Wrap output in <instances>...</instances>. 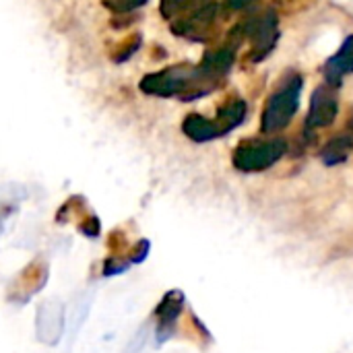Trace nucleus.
I'll list each match as a JSON object with an SVG mask.
<instances>
[{
  "instance_id": "obj_1",
  "label": "nucleus",
  "mask_w": 353,
  "mask_h": 353,
  "mask_svg": "<svg viewBox=\"0 0 353 353\" xmlns=\"http://www.w3.org/2000/svg\"><path fill=\"white\" fill-rule=\"evenodd\" d=\"M304 79L300 74H290L288 81L271 93V97L265 103L263 118H261V132L273 134L281 132L290 126L294 120L298 108H300V93H302Z\"/></svg>"
},
{
  "instance_id": "obj_2",
  "label": "nucleus",
  "mask_w": 353,
  "mask_h": 353,
  "mask_svg": "<svg viewBox=\"0 0 353 353\" xmlns=\"http://www.w3.org/2000/svg\"><path fill=\"white\" fill-rule=\"evenodd\" d=\"M288 143L283 139H269V141H244L236 147L232 161L240 172H263L275 165L285 153Z\"/></svg>"
},
{
  "instance_id": "obj_3",
  "label": "nucleus",
  "mask_w": 353,
  "mask_h": 353,
  "mask_svg": "<svg viewBox=\"0 0 353 353\" xmlns=\"http://www.w3.org/2000/svg\"><path fill=\"white\" fill-rule=\"evenodd\" d=\"M244 35L250 37L252 41V52H250V60L261 62L263 58H267L279 37V29H277V14L275 10H267L263 14L252 17L248 23H244Z\"/></svg>"
},
{
  "instance_id": "obj_4",
  "label": "nucleus",
  "mask_w": 353,
  "mask_h": 353,
  "mask_svg": "<svg viewBox=\"0 0 353 353\" xmlns=\"http://www.w3.org/2000/svg\"><path fill=\"white\" fill-rule=\"evenodd\" d=\"M219 10H221V6L217 2L209 0L207 4L199 6L196 10H192V12H188L184 17L174 19L172 29L178 35H184V37L203 41L207 37V33L213 31V27H215V23L219 19Z\"/></svg>"
},
{
  "instance_id": "obj_5",
  "label": "nucleus",
  "mask_w": 353,
  "mask_h": 353,
  "mask_svg": "<svg viewBox=\"0 0 353 353\" xmlns=\"http://www.w3.org/2000/svg\"><path fill=\"white\" fill-rule=\"evenodd\" d=\"M339 114V99H337V87L323 83L314 89L310 97V110L306 116V128H327L335 122Z\"/></svg>"
},
{
  "instance_id": "obj_6",
  "label": "nucleus",
  "mask_w": 353,
  "mask_h": 353,
  "mask_svg": "<svg viewBox=\"0 0 353 353\" xmlns=\"http://www.w3.org/2000/svg\"><path fill=\"white\" fill-rule=\"evenodd\" d=\"M350 72H353V35L345 37V41L341 43L337 54H333L323 66L325 83H329L333 87H339L343 77H347Z\"/></svg>"
},
{
  "instance_id": "obj_7",
  "label": "nucleus",
  "mask_w": 353,
  "mask_h": 353,
  "mask_svg": "<svg viewBox=\"0 0 353 353\" xmlns=\"http://www.w3.org/2000/svg\"><path fill=\"white\" fill-rule=\"evenodd\" d=\"M234 60H236V50L232 46H221V48H215V50H209L205 56H203V62H201V70L209 77V79H215L219 81L221 77H225L230 72V68L234 66Z\"/></svg>"
},
{
  "instance_id": "obj_8",
  "label": "nucleus",
  "mask_w": 353,
  "mask_h": 353,
  "mask_svg": "<svg viewBox=\"0 0 353 353\" xmlns=\"http://www.w3.org/2000/svg\"><path fill=\"white\" fill-rule=\"evenodd\" d=\"M182 306H184V296H182V292H168L165 296H163V300L159 302V306H157V319H159V329H157V333H159V339L161 341H165V337L172 333V327L176 325V321H178V316H180V312H182Z\"/></svg>"
},
{
  "instance_id": "obj_9",
  "label": "nucleus",
  "mask_w": 353,
  "mask_h": 353,
  "mask_svg": "<svg viewBox=\"0 0 353 353\" xmlns=\"http://www.w3.org/2000/svg\"><path fill=\"white\" fill-rule=\"evenodd\" d=\"M244 116H246V103H244V99H240V97L228 99L217 110V118H215V124H217L221 137L228 134L230 130H234L238 124H242Z\"/></svg>"
},
{
  "instance_id": "obj_10",
  "label": "nucleus",
  "mask_w": 353,
  "mask_h": 353,
  "mask_svg": "<svg viewBox=\"0 0 353 353\" xmlns=\"http://www.w3.org/2000/svg\"><path fill=\"white\" fill-rule=\"evenodd\" d=\"M182 130L186 132V137H190L196 143H207L213 141L217 137H221L215 120H209L201 114H190L184 122H182Z\"/></svg>"
},
{
  "instance_id": "obj_11",
  "label": "nucleus",
  "mask_w": 353,
  "mask_h": 353,
  "mask_svg": "<svg viewBox=\"0 0 353 353\" xmlns=\"http://www.w3.org/2000/svg\"><path fill=\"white\" fill-rule=\"evenodd\" d=\"M353 151V134L352 132H345V134H339L335 139H331L323 151H321V159L327 163V165H339L343 161H347V157L352 155Z\"/></svg>"
},
{
  "instance_id": "obj_12",
  "label": "nucleus",
  "mask_w": 353,
  "mask_h": 353,
  "mask_svg": "<svg viewBox=\"0 0 353 353\" xmlns=\"http://www.w3.org/2000/svg\"><path fill=\"white\" fill-rule=\"evenodd\" d=\"M209 0H163L161 2V14L165 19H178L184 17L192 10H196L199 6L207 4Z\"/></svg>"
},
{
  "instance_id": "obj_13",
  "label": "nucleus",
  "mask_w": 353,
  "mask_h": 353,
  "mask_svg": "<svg viewBox=\"0 0 353 353\" xmlns=\"http://www.w3.org/2000/svg\"><path fill=\"white\" fill-rule=\"evenodd\" d=\"M128 265H130V263H120L118 256H110V259L105 261V265H103V273H105V275H118V273L126 271Z\"/></svg>"
},
{
  "instance_id": "obj_14",
  "label": "nucleus",
  "mask_w": 353,
  "mask_h": 353,
  "mask_svg": "<svg viewBox=\"0 0 353 353\" xmlns=\"http://www.w3.org/2000/svg\"><path fill=\"white\" fill-rule=\"evenodd\" d=\"M254 4V0H223V6L232 12H244Z\"/></svg>"
},
{
  "instance_id": "obj_15",
  "label": "nucleus",
  "mask_w": 353,
  "mask_h": 353,
  "mask_svg": "<svg viewBox=\"0 0 353 353\" xmlns=\"http://www.w3.org/2000/svg\"><path fill=\"white\" fill-rule=\"evenodd\" d=\"M147 252H149V242L147 240H141L137 246H134V250L130 252V263H141L145 256H147Z\"/></svg>"
},
{
  "instance_id": "obj_16",
  "label": "nucleus",
  "mask_w": 353,
  "mask_h": 353,
  "mask_svg": "<svg viewBox=\"0 0 353 353\" xmlns=\"http://www.w3.org/2000/svg\"><path fill=\"white\" fill-rule=\"evenodd\" d=\"M81 232L87 234V236H91V238H95L99 234V221L95 217H89L85 223H81Z\"/></svg>"
},
{
  "instance_id": "obj_17",
  "label": "nucleus",
  "mask_w": 353,
  "mask_h": 353,
  "mask_svg": "<svg viewBox=\"0 0 353 353\" xmlns=\"http://www.w3.org/2000/svg\"><path fill=\"white\" fill-rule=\"evenodd\" d=\"M147 0H114L112 2V6L116 8V10H132V8H137V6H141V4H145Z\"/></svg>"
},
{
  "instance_id": "obj_18",
  "label": "nucleus",
  "mask_w": 353,
  "mask_h": 353,
  "mask_svg": "<svg viewBox=\"0 0 353 353\" xmlns=\"http://www.w3.org/2000/svg\"><path fill=\"white\" fill-rule=\"evenodd\" d=\"M294 2H296V0H275L277 6H283V8L290 10V12H292V4H294Z\"/></svg>"
}]
</instances>
